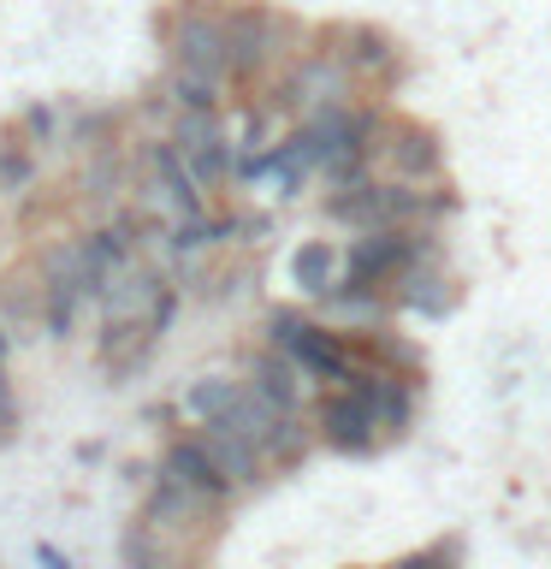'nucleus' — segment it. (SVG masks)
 Listing matches in <instances>:
<instances>
[{"mask_svg": "<svg viewBox=\"0 0 551 569\" xmlns=\"http://www.w3.org/2000/svg\"><path fill=\"white\" fill-rule=\"evenodd\" d=\"M18 131H24L30 149H48V142H60V113H53L48 101L24 107V119H18Z\"/></svg>", "mask_w": 551, "mask_h": 569, "instance_id": "obj_25", "label": "nucleus"}, {"mask_svg": "<svg viewBox=\"0 0 551 569\" xmlns=\"http://www.w3.org/2000/svg\"><path fill=\"white\" fill-rule=\"evenodd\" d=\"M284 18L273 7H243L231 12V78H261L273 66V53L284 48Z\"/></svg>", "mask_w": 551, "mask_h": 569, "instance_id": "obj_9", "label": "nucleus"}, {"mask_svg": "<svg viewBox=\"0 0 551 569\" xmlns=\"http://www.w3.org/2000/svg\"><path fill=\"white\" fill-rule=\"evenodd\" d=\"M149 167H154V202L167 208L178 226H184V220H202L208 196H202V184L190 178L184 154H178V142H149Z\"/></svg>", "mask_w": 551, "mask_h": 569, "instance_id": "obj_11", "label": "nucleus"}, {"mask_svg": "<svg viewBox=\"0 0 551 569\" xmlns=\"http://www.w3.org/2000/svg\"><path fill=\"white\" fill-rule=\"evenodd\" d=\"M273 172H279V142H267V149L238 160V184H261V178H273Z\"/></svg>", "mask_w": 551, "mask_h": 569, "instance_id": "obj_26", "label": "nucleus"}, {"mask_svg": "<svg viewBox=\"0 0 551 569\" xmlns=\"http://www.w3.org/2000/svg\"><path fill=\"white\" fill-rule=\"evenodd\" d=\"M338 48L332 60H344L350 66V78L355 71H368V78H385L391 66H398V48H391V36L385 30H373V24H338Z\"/></svg>", "mask_w": 551, "mask_h": 569, "instance_id": "obj_14", "label": "nucleus"}, {"mask_svg": "<svg viewBox=\"0 0 551 569\" xmlns=\"http://www.w3.org/2000/svg\"><path fill=\"white\" fill-rule=\"evenodd\" d=\"M398 302H403V309H415V315H427V320H439V315H451L457 291H451V279H444V273H433V267H415V273L398 284Z\"/></svg>", "mask_w": 551, "mask_h": 569, "instance_id": "obj_18", "label": "nucleus"}, {"mask_svg": "<svg viewBox=\"0 0 551 569\" xmlns=\"http://www.w3.org/2000/svg\"><path fill=\"white\" fill-rule=\"evenodd\" d=\"M154 350V327L149 320H107L101 327V368L124 380L131 368H142V356Z\"/></svg>", "mask_w": 551, "mask_h": 569, "instance_id": "obj_15", "label": "nucleus"}, {"mask_svg": "<svg viewBox=\"0 0 551 569\" xmlns=\"http://www.w3.org/2000/svg\"><path fill=\"white\" fill-rule=\"evenodd\" d=\"M196 439L208 445V457L231 475V487H238V492H243V487H256V480L267 475V462H261L256 445H243L238 433H226V427H196Z\"/></svg>", "mask_w": 551, "mask_h": 569, "instance_id": "obj_17", "label": "nucleus"}, {"mask_svg": "<svg viewBox=\"0 0 551 569\" xmlns=\"http://www.w3.org/2000/svg\"><path fill=\"white\" fill-rule=\"evenodd\" d=\"M36 563H42V569H78L60 546H48V540H36Z\"/></svg>", "mask_w": 551, "mask_h": 569, "instance_id": "obj_29", "label": "nucleus"}, {"mask_svg": "<svg viewBox=\"0 0 551 569\" xmlns=\"http://www.w3.org/2000/svg\"><path fill=\"white\" fill-rule=\"evenodd\" d=\"M172 142H178V154H184V167H190V178L202 184V196L208 190H226L231 178H238V142L226 137V124H220V113H184L178 119V131H172Z\"/></svg>", "mask_w": 551, "mask_h": 569, "instance_id": "obj_6", "label": "nucleus"}, {"mask_svg": "<svg viewBox=\"0 0 551 569\" xmlns=\"http://www.w3.org/2000/svg\"><path fill=\"white\" fill-rule=\"evenodd\" d=\"M380 380H385L380 368H355L350 386H338V391L320 398L314 427H320V439H327L332 451L368 457V451L385 445V433H380Z\"/></svg>", "mask_w": 551, "mask_h": 569, "instance_id": "obj_2", "label": "nucleus"}, {"mask_svg": "<svg viewBox=\"0 0 551 569\" xmlns=\"http://www.w3.org/2000/svg\"><path fill=\"white\" fill-rule=\"evenodd\" d=\"M83 291H78V284H71V279H48V338H71V332H78V309H83Z\"/></svg>", "mask_w": 551, "mask_h": 569, "instance_id": "obj_22", "label": "nucleus"}, {"mask_svg": "<svg viewBox=\"0 0 551 569\" xmlns=\"http://www.w3.org/2000/svg\"><path fill=\"white\" fill-rule=\"evenodd\" d=\"M0 327L12 338H36V327H48V273L42 261L7 267L0 273Z\"/></svg>", "mask_w": 551, "mask_h": 569, "instance_id": "obj_10", "label": "nucleus"}, {"mask_svg": "<svg viewBox=\"0 0 551 569\" xmlns=\"http://www.w3.org/2000/svg\"><path fill=\"white\" fill-rule=\"evenodd\" d=\"M421 261H427V231H368V238H350L338 291L380 297V284H391V279L403 284Z\"/></svg>", "mask_w": 551, "mask_h": 569, "instance_id": "obj_3", "label": "nucleus"}, {"mask_svg": "<svg viewBox=\"0 0 551 569\" xmlns=\"http://www.w3.org/2000/svg\"><path fill=\"white\" fill-rule=\"evenodd\" d=\"M267 332H273V350H284L291 362L309 373V380H332V386H350L355 373V350L344 345V332L320 327V320L297 315V309H273L267 315Z\"/></svg>", "mask_w": 551, "mask_h": 569, "instance_id": "obj_4", "label": "nucleus"}, {"mask_svg": "<svg viewBox=\"0 0 551 569\" xmlns=\"http://www.w3.org/2000/svg\"><path fill=\"white\" fill-rule=\"evenodd\" d=\"M172 101L184 107V113H213V107H220V83L190 78V71H172Z\"/></svg>", "mask_w": 551, "mask_h": 569, "instance_id": "obj_24", "label": "nucleus"}, {"mask_svg": "<svg viewBox=\"0 0 551 569\" xmlns=\"http://www.w3.org/2000/svg\"><path fill=\"white\" fill-rule=\"evenodd\" d=\"M409 421H415V380L385 373V380H380V433L385 439H403Z\"/></svg>", "mask_w": 551, "mask_h": 569, "instance_id": "obj_20", "label": "nucleus"}, {"mask_svg": "<svg viewBox=\"0 0 551 569\" xmlns=\"http://www.w3.org/2000/svg\"><path fill=\"white\" fill-rule=\"evenodd\" d=\"M457 196L444 184H398V178H368V184L355 190H338L327 213L338 226H355L368 238V231H427V220H439L444 208H451Z\"/></svg>", "mask_w": 551, "mask_h": 569, "instance_id": "obj_1", "label": "nucleus"}, {"mask_svg": "<svg viewBox=\"0 0 551 569\" xmlns=\"http://www.w3.org/2000/svg\"><path fill=\"white\" fill-rule=\"evenodd\" d=\"M238 380H226V373H202V380H190V391H184V416L196 421V427H208V421H220L231 403H238Z\"/></svg>", "mask_w": 551, "mask_h": 569, "instance_id": "obj_19", "label": "nucleus"}, {"mask_svg": "<svg viewBox=\"0 0 551 569\" xmlns=\"http://www.w3.org/2000/svg\"><path fill=\"white\" fill-rule=\"evenodd\" d=\"M160 480H172V487H184V492H196V498H208L213 510H226L231 498H238L231 475L208 457V445L196 439V433H184V439H172V445H167V457H160Z\"/></svg>", "mask_w": 551, "mask_h": 569, "instance_id": "obj_8", "label": "nucleus"}, {"mask_svg": "<svg viewBox=\"0 0 551 569\" xmlns=\"http://www.w3.org/2000/svg\"><path fill=\"white\" fill-rule=\"evenodd\" d=\"M291 279H297L302 297H320V302H327V297L338 291V279H344V256H338L332 243L309 238V243H297V256H291Z\"/></svg>", "mask_w": 551, "mask_h": 569, "instance_id": "obj_16", "label": "nucleus"}, {"mask_svg": "<svg viewBox=\"0 0 551 569\" xmlns=\"http://www.w3.org/2000/svg\"><path fill=\"white\" fill-rule=\"evenodd\" d=\"M172 315H178V291L167 284V291H160V302H154V315H149V327H154V338L172 327Z\"/></svg>", "mask_w": 551, "mask_h": 569, "instance_id": "obj_28", "label": "nucleus"}, {"mask_svg": "<svg viewBox=\"0 0 551 569\" xmlns=\"http://www.w3.org/2000/svg\"><path fill=\"white\" fill-rule=\"evenodd\" d=\"M391 569H457V551L451 546H421V551H403Z\"/></svg>", "mask_w": 551, "mask_h": 569, "instance_id": "obj_27", "label": "nucleus"}, {"mask_svg": "<svg viewBox=\"0 0 551 569\" xmlns=\"http://www.w3.org/2000/svg\"><path fill=\"white\" fill-rule=\"evenodd\" d=\"M231 231H238V220H184V226H172L167 231V249L172 256H196V249H208V243H226Z\"/></svg>", "mask_w": 551, "mask_h": 569, "instance_id": "obj_23", "label": "nucleus"}, {"mask_svg": "<svg viewBox=\"0 0 551 569\" xmlns=\"http://www.w3.org/2000/svg\"><path fill=\"white\" fill-rule=\"evenodd\" d=\"M7 350H12V332L0 327V368H7Z\"/></svg>", "mask_w": 551, "mask_h": 569, "instance_id": "obj_30", "label": "nucleus"}, {"mask_svg": "<svg viewBox=\"0 0 551 569\" xmlns=\"http://www.w3.org/2000/svg\"><path fill=\"white\" fill-rule=\"evenodd\" d=\"M172 71H190V78L226 83L231 78V18L190 7L172 18Z\"/></svg>", "mask_w": 551, "mask_h": 569, "instance_id": "obj_5", "label": "nucleus"}, {"mask_svg": "<svg viewBox=\"0 0 551 569\" xmlns=\"http://www.w3.org/2000/svg\"><path fill=\"white\" fill-rule=\"evenodd\" d=\"M302 380H309V373H302L284 350H261L256 362H249V391H256L267 409H279V416H297L302 409Z\"/></svg>", "mask_w": 551, "mask_h": 569, "instance_id": "obj_13", "label": "nucleus"}, {"mask_svg": "<svg viewBox=\"0 0 551 569\" xmlns=\"http://www.w3.org/2000/svg\"><path fill=\"white\" fill-rule=\"evenodd\" d=\"M160 291H167V279H160L154 267L131 261V267H119V273L107 279L101 309H107V320H149L154 302H160Z\"/></svg>", "mask_w": 551, "mask_h": 569, "instance_id": "obj_12", "label": "nucleus"}, {"mask_svg": "<svg viewBox=\"0 0 551 569\" xmlns=\"http://www.w3.org/2000/svg\"><path fill=\"white\" fill-rule=\"evenodd\" d=\"M373 160L385 167V178L398 184H433L444 167V142L439 131H427L421 119H385L380 142H373Z\"/></svg>", "mask_w": 551, "mask_h": 569, "instance_id": "obj_7", "label": "nucleus"}, {"mask_svg": "<svg viewBox=\"0 0 551 569\" xmlns=\"http://www.w3.org/2000/svg\"><path fill=\"white\" fill-rule=\"evenodd\" d=\"M30 178H36L30 142H24V131H7L0 137V196H24Z\"/></svg>", "mask_w": 551, "mask_h": 569, "instance_id": "obj_21", "label": "nucleus"}]
</instances>
